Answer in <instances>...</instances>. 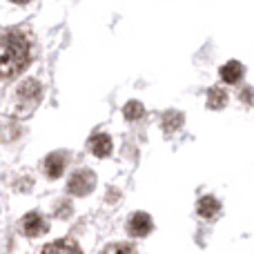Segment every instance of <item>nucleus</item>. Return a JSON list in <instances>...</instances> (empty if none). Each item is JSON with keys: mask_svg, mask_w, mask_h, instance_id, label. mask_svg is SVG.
Instances as JSON below:
<instances>
[{"mask_svg": "<svg viewBox=\"0 0 254 254\" xmlns=\"http://www.w3.org/2000/svg\"><path fill=\"white\" fill-rule=\"evenodd\" d=\"M29 63V43L22 34H11L0 38V76L11 78L18 76Z\"/></svg>", "mask_w": 254, "mask_h": 254, "instance_id": "nucleus-1", "label": "nucleus"}, {"mask_svg": "<svg viewBox=\"0 0 254 254\" xmlns=\"http://www.w3.org/2000/svg\"><path fill=\"white\" fill-rule=\"evenodd\" d=\"M94 185H96V176L89 170H80L69 179V192L85 196V194H89L94 190Z\"/></svg>", "mask_w": 254, "mask_h": 254, "instance_id": "nucleus-2", "label": "nucleus"}, {"mask_svg": "<svg viewBox=\"0 0 254 254\" xmlns=\"http://www.w3.org/2000/svg\"><path fill=\"white\" fill-rule=\"evenodd\" d=\"M152 232V216L145 212H136L129 221H127V234L136 239H143Z\"/></svg>", "mask_w": 254, "mask_h": 254, "instance_id": "nucleus-3", "label": "nucleus"}, {"mask_svg": "<svg viewBox=\"0 0 254 254\" xmlns=\"http://www.w3.org/2000/svg\"><path fill=\"white\" fill-rule=\"evenodd\" d=\"M20 232L27 234V237H40V234L47 232V221L38 212H31V214L20 219Z\"/></svg>", "mask_w": 254, "mask_h": 254, "instance_id": "nucleus-4", "label": "nucleus"}, {"mask_svg": "<svg viewBox=\"0 0 254 254\" xmlns=\"http://www.w3.org/2000/svg\"><path fill=\"white\" fill-rule=\"evenodd\" d=\"M65 165H67V156L63 152H54L45 158V170L52 179H58V176L65 172Z\"/></svg>", "mask_w": 254, "mask_h": 254, "instance_id": "nucleus-5", "label": "nucleus"}, {"mask_svg": "<svg viewBox=\"0 0 254 254\" xmlns=\"http://www.w3.org/2000/svg\"><path fill=\"white\" fill-rule=\"evenodd\" d=\"M43 254H83V250H80V248L76 246L74 241H67V239H63V241L49 243V246L43 250Z\"/></svg>", "mask_w": 254, "mask_h": 254, "instance_id": "nucleus-6", "label": "nucleus"}, {"mask_svg": "<svg viewBox=\"0 0 254 254\" xmlns=\"http://www.w3.org/2000/svg\"><path fill=\"white\" fill-rule=\"evenodd\" d=\"M89 149H92L96 156H107V154L112 152V138L107 134H96L92 136V140H89Z\"/></svg>", "mask_w": 254, "mask_h": 254, "instance_id": "nucleus-7", "label": "nucleus"}, {"mask_svg": "<svg viewBox=\"0 0 254 254\" xmlns=\"http://www.w3.org/2000/svg\"><path fill=\"white\" fill-rule=\"evenodd\" d=\"M198 214L203 216V219H214L216 214H219V210H221V205H219V201H216L214 196H203L201 201H198Z\"/></svg>", "mask_w": 254, "mask_h": 254, "instance_id": "nucleus-8", "label": "nucleus"}, {"mask_svg": "<svg viewBox=\"0 0 254 254\" xmlns=\"http://www.w3.org/2000/svg\"><path fill=\"white\" fill-rule=\"evenodd\" d=\"M241 76H243V65L237 61H230L228 65H223V69H221V78H223L225 83H237Z\"/></svg>", "mask_w": 254, "mask_h": 254, "instance_id": "nucleus-9", "label": "nucleus"}, {"mask_svg": "<svg viewBox=\"0 0 254 254\" xmlns=\"http://www.w3.org/2000/svg\"><path fill=\"white\" fill-rule=\"evenodd\" d=\"M225 103H228V94L221 92L219 87L210 89V103H207V105H210L212 110H221V107H225Z\"/></svg>", "mask_w": 254, "mask_h": 254, "instance_id": "nucleus-10", "label": "nucleus"}, {"mask_svg": "<svg viewBox=\"0 0 254 254\" xmlns=\"http://www.w3.org/2000/svg\"><path fill=\"white\" fill-rule=\"evenodd\" d=\"M143 105H140L138 101H131V103H127V105L123 107V114H125V119L127 121H138L140 116H143Z\"/></svg>", "mask_w": 254, "mask_h": 254, "instance_id": "nucleus-11", "label": "nucleus"}, {"mask_svg": "<svg viewBox=\"0 0 254 254\" xmlns=\"http://www.w3.org/2000/svg\"><path fill=\"white\" fill-rule=\"evenodd\" d=\"M103 254H136V250L129 243H114V246H110Z\"/></svg>", "mask_w": 254, "mask_h": 254, "instance_id": "nucleus-12", "label": "nucleus"}, {"mask_svg": "<svg viewBox=\"0 0 254 254\" xmlns=\"http://www.w3.org/2000/svg\"><path fill=\"white\" fill-rule=\"evenodd\" d=\"M13 2H18V4H25V2H29V0H13Z\"/></svg>", "mask_w": 254, "mask_h": 254, "instance_id": "nucleus-13", "label": "nucleus"}]
</instances>
